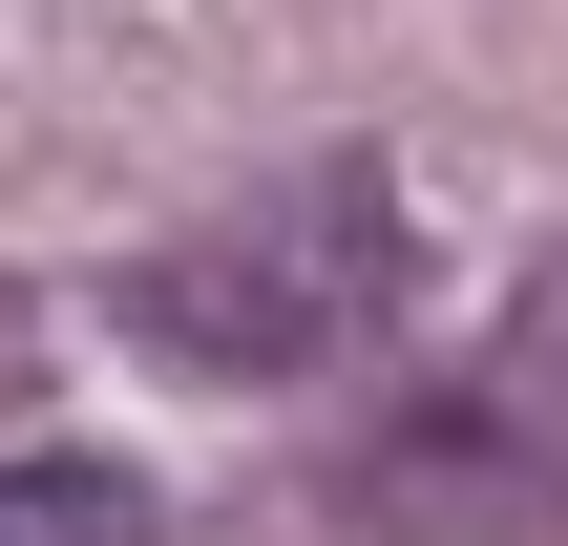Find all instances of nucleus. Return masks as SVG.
Returning <instances> with one entry per match:
<instances>
[{
    "mask_svg": "<svg viewBox=\"0 0 568 546\" xmlns=\"http://www.w3.org/2000/svg\"><path fill=\"white\" fill-rule=\"evenodd\" d=\"M0 546H169V505H148L126 463L42 442V463H0Z\"/></svg>",
    "mask_w": 568,
    "mask_h": 546,
    "instance_id": "obj_3",
    "label": "nucleus"
},
{
    "mask_svg": "<svg viewBox=\"0 0 568 546\" xmlns=\"http://www.w3.org/2000/svg\"><path fill=\"white\" fill-rule=\"evenodd\" d=\"M105 316H126L148 358H190V379H337V358L400 316V189H379L358 147H316V168L232 189L211 231L126 253Z\"/></svg>",
    "mask_w": 568,
    "mask_h": 546,
    "instance_id": "obj_1",
    "label": "nucleus"
},
{
    "mask_svg": "<svg viewBox=\"0 0 568 546\" xmlns=\"http://www.w3.org/2000/svg\"><path fill=\"white\" fill-rule=\"evenodd\" d=\"M337 505L379 546H568V421H527L506 379H443V400L358 421Z\"/></svg>",
    "mask_w": 568,
    "mask_h": 546,
    "instance_id": "obj_2",
    "label": "nucleus"
},
{
    "mask_svg": "<svg viewBox=\"0 0 568 546\" xmlns=\"http://www.w3.org/2000/svg\"><path fill=\"white\" fill-rule=\"evenodd\" d=\"M506 400H527V421H568V253H548V295L506 316Z\"/></svg>",
    "mask_w": 568,
    "mask_h": 546,
    "instance_id": "obj_4",
    "label": "nucleus"
}]
</instances>
